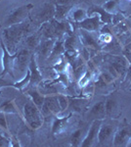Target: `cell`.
<instances>
[{"mask_svg":"<svg viewBox=\"0 0 131 147\" xmlns=\"http://www.w3.org/2000/svg\"><path fill=\"white\" fill-rule=\"evenodd\" d=\"M41 36H42V32L41 30L38 32H34L30 35H28L25 38V44L28 47V49H36L37 46L40 44L41 42Z\"/></svg>","mask_w":131,"mask_h":147,"instance_id":"cell-20","label":"cell"},{"mask_svg":"<svg viewBox=\"0 0 131 147\" xmlns=\"http://www.w3.org/2000/svg\"><path fill=\"white\" fill-rule=\"evenodd\" d=\"M127 147H131V138H130V140L128 141V143H127Z\"/></svg>","mask_w":131,"mask_h":147,"instance_id":"cell-38","label":"cell"},{"mask_svg":"<svg viewBox=\"0 0 131 147\" xmlns=\"http://www.w3.org/2000/svg\"><path fill=\"white\" fill-rule=\"evenodd\" d=\"M127 77H128V79L131 80V66L129 67V69L127 70Z\"/></svg>","mask_w":131,"mask_h":147,"instance_id":"cell-37","label":"cell"},{"mask_svg":"<svg viewBox=\"0 0 131 147\" xmlns=\"http://www.w3.org/2000/svg\"><path fill=\"white\" fill-rule=\"evenodd\" d=\"M27 93L28 94V96L30 97L32 101L37 106V108H38L39 110H41L42 105H43V103H44L45 96L42 95V94L40 93L34 86H30V88L28 89Z\"/></svg>","mask_w":131,"mask_h":147,"instance_id":"cell-19","label":"cell"},{"mask_svg":"<svg viewBox=\"0 0 131 147\" xmlns=\"http://www.w3.org/2000/svg\"><path fill=\"white\" fill-rule=\"evenodd\" d=\"M106 117V110H105V99L100 100L94 104L90 108L89 112L87 113V120L94 121V120H104Z\"/></svg>","mask_w":131,"mask_h":147,"instance_id":"cell-12","label":"cell"},{"mask_svg":"<svg viewBox=\"0 0 131 147\" xmlns=\"http://www.w3.org/2000/svg\"><path fill=\"white\" fill-rule=\"evenodd\" d=\"M78 1V0H55L56 4H60V5H71L73 6V3Z\"/></svg>","mask_w":131,"mask_h":147,"instance_id":"cell-34","label":"cell"},{"mask_svg":"<svg viewBox=\"0 0 131 147\" xmlns=\"http://www.w3.org/2000/svg\"><path fill=\"white\" fill-rule=\"evenodd\" d=\"M131 138V125L124 124L118 127L114 137V146H127Z\"/></svg>","mask_w":131,"mask_h":147,"instance_id":"cell-8","label":"cell"},{"mask_svg":"<svg viewBox=\"0 0 131 147\" xmlns=\"http://www.w3.org/2000/svg\"><path fill=\"white\" fill-rule=\"evenodd\" d=\"M0 111H2L4 113H11V114L18 113V110H17V107L15 103H14V100H9L1 103V105H0Z\"/></svg>","mask_w":131,"mask_h":147,"instance_id":"cell-25","label":"cell"},{"mask_svg":"<svg viewBox=\"0 0 131 147\" xmlns=\"http://www.w3.org/2000/svg\"><path fill=\"white\" fill-rule=\"evenodd\" d=\"M79 37H80V40H81L82 44L86 47V48L98 50V49H100V47H101L99 44V41L97 40L96 37L91 34V32H87V30L80 28Z\"/></svg>","mask_w":131,"mask_h":147,"instance_id":"cell-13","label":"cell"},{"mask_svg":"<svg viewBox=\"0 0 131 147\" xmlns=\"http://www.w3.org/2000/svg\"><path fill=\"white\" fill-rule=\"evenodd\" d=\"M57 99H58V103L59 106H60L61 112H64L69 107V97L63 95V94H59V95H57Z\"/></svg>","mask_w":131,"mask_h":147,"instance_id":"cell-29","label":"cell"},{"mask_svg":"<svg viewBox=\"0 0 131 147\" xmlns=\"http://www.w3.org/2000/svg\"><path fill=\"white\" fill-rule=\"evenodd\" d=\"M118 109V100L115 95H110L105 98V110H106V117H113L114 114Z\"/></svg>","mask_w":131,"mask_h":147,"instance_id":"cell-17","label":"cell"},{"mask_svg":"<svg viewBox=\"0 0 131 147\" xmlns=\"http://www.w3.org/2000/svg\"><path fill=\"white\" fill-rule=\"evenodd\" d=\"M33 9V5L32 3L26 4V5L17 7V8L13 9L6 18L4 19L3 26L5 28H8L10 26L16 25V24H20L26 21L30 15V12Z\"/></svg>","mask_w":131,"mask_h":147,"instance_id":"cell-4","label":"cell"},{"mask_svg":"<svg viewBox=\"0 0 131 147\" xmlns=\"http://www.w3.org/2000/svg\"><path fill=\"white\" fill-rule=\"evenodd\" d=\"M73 6L71 5H60V4H56V12H55V17L54 19L57 21H64L66 15H68L69 12L71 10Z\"/></svg>","mask_w":131,"mask_h":147,"instance_id":"cell-23","label":"cell"},{"mask_svg":"<svg viewBox=\"0 0 131 147\" xmlns=\"http://www.w3.org/2000/svg\"><path fill=\"white\" fill-rule=\"evenodd\" d=\"M0 46L2 48V66H3V70L0 74V78H4V76L9 74L12 76V78H15L14 76V63H15L16 54H11L8 51L7 47L4 43L3 39L0 37Z\"/></svg>","mask_w":131,"mask_h":147,"instance_id":"cell-6","label":"cell"},{"mask_svg":"<svg viewBox=\"0 0 131 147\" xmlns=\"http://www.w3.org/2000/svg\"><path fill=\"white\" fill-rule=\"evenodd\" d=\"M0 127H1L3 130H5L6 132H10L8 127V123H7V119H6V116L5 113L0 111Z\"/></svg>","mask_w":131,"mask_h":147,"instance_id":"cell-31","label":"cell"},{"mask_svg":"<svg viewBox=\"0 0 131 147\" xmlns=\"http://www.w3.org/2000/svg\"><path fill=\"white\" fill-rule=\"evenodd\" d=\"M91 78H92V72L90 70H86L85 73L81 76L79 80H78V85H79L80 87H85L89 84Z\"/></svg>","mask_w":131,"mask_h":147,"instance_id":"cell-28","label":"cell"},{"mask_svg":"<svg viewBox=\"0 0 131 147\" xmlns=\"http://www.w3.org/2000/svg\"><path fill=\"white\" fill-rule=\"evenodd\" d=\"M97 13L100 16L101 21L105 24H111L112 23V14L109 12L105 11L103 7H99V6H92L90 9H88L87 11V15H91V14Z\"/></svg>","mask_w":131,"mask_h":147,"instance_id":"cell-18","label":"cell"},{"mask_svg":"<svg viewBox=\"0 0 131 147\" xmlns=\"http://www.w3.org/2000/svg\"><path fill=\"white\" fill-rule=\"evenodd\" d=\"M116 129H118V124H116V122H114V121L104 122V120L102 121V124L100 125L99 132H98V145L99 146L112 145Z\"/></svg>","mask_w":131,"mask_h":147,"instance_id":"cell-3","label":"cell"},{"mask_svg":"<svg viewBox=\"0 0 131 147\" xmlns=\"http://www.w3.org/2000/svg\"><path fill=\"white\" fill-rule=\"evenodd\" d=\"M101 19H100V16L97 14V15H94L92 17H87L86 19H84L83 21L79 23H75L77 26L81 30H85L87 32H96V30H99L100 26H101Z\"/></svg>","mask_w":131,"mask_h":147,"instance_id":"cell-11","label":"cell"},{"mask_svg":"<svg viewBox=\"0 0 131 147\" xmlns=\"http://www.w3.org/2000/svg\"><path fill=\"white\" fill-rule=\"evenodd\" d=\"M65 53V39L58 37L55 40V43L53 45V49L52 52L49 56L50 60H53V59L57 58V57H60Z\"/></svg>","mask_w":131,"mask_h":147,"instance_id":"cell-21","label":"cell"},{"mask_svg":"<svg viewBox=\"0 0 131 147\" xmlns=\"http://www.w3.org/2000/svg\"><path fill=\"white\" fill-rule=\"evenodd\" d=\"M11 145V140H9L7 137L0 134V147H9Z\"/></svg>","mask_w":131,"mask_h":147,"instance_id":"cell-33","label":"cell"},{"mask_svg":"<svg viewBox=\"0 0 131 147\" xmlns=\"http://www.w3.org/2000/svg\"><path fill=\"white\" fill-rule=\"evenodd\" d=\"M32 23L28 19L20 24H16V25L4 28V30L2 32V36H3V41L8 51L10 53L16 51V47L20 40L32 34Z\"/></svg>","mask_w":131,"mask_h":147,"instance_id":"cell-1","label":"cell"},{"mask_svg":"<svg viewBox=\"0 0 131 147\" xmlns=\"http://www.w3.org/2000/svg\"><path fill=\"white\" fill-rule=\"evenodd\" d=\"M55 40H56V38H44V40H41L40 44L35 49L37 56L40 59L49 58L50 54L52 52V49H53Z\"/></svg>","mask_w":131,"mask_h":147,"instance_id":"cell-14","label":"cell"},{"mask_svg":"<svg viewBox=\"0 0 131 147\" xmlns=\"http://www.w3.org/2000/svg\"><path fill=\"white\" fill-rule=\"evenodd\" d=\"M40 111H41L42 115L45 118L61 112L57 96H45L44 103Z\"/></svg>","mask_w":131,"mask_h":147,"instance_id":"cell-10","label":"cell"},{"mask_svg":"<svg viewBox=\"0 0 131 147\" xmlns=\"http://www.w3.org/2000/svg\"><path fill=\"white\" fill-rule=\"evenodd\" d=\"M28 70L30 72V82L28 87L30 86H36L42 80V76L38 70V66H37L36 60H35V56H32L30 58V62L28 65Z\"/></svg>","mask_w":131,"mask_h":147,"instance_id":"cell-15","label":"cell"},{"mask_svg":"<svg viewBox=\"0 0 131 147\" xmlns=\"http://www.w3.org/2000/svg\"><path fill=\"white\" fill-rule=\"evenodd\" d=\"M14 84H12L11 82L6 80L4 78H0V88L2 87H6V86H13Z\"/></svg>","mask_w":131,"mask_h":147,"instance_id":"cell-35","label":"cell"},{"mask_svg":"<svg viewBox=\"0 0 131 147\" xmlns=\"http://www.w3.org/2000/svg\"><path fill=\"white\" fill-rule=\"evenodd\" d=\"M124 54H125L126 58L128 59V61L131 63V50H130V49H127V50L124 52Z\"/></svg>","mask_w":131,"mask_h":147,"instance_id":"cell-36","label":"cell"},{"mask_svg":"<svg viewBox=\"0 0 131 147\" xmlns=\"http://www.w3.org/2000/svg\"><path fill=\"white\" fill-rule=\"evenodd\" d=\"M24 118L32 129H37L43 124V115L37 106L32 101H28L24 106Z\"/></svg>","mask_w":131,"mask_h":147,"instance_id":"cell-2","label":"cell"},{"mask_svg":"<svg viewBox=\"0 0 131 147\" xmlns=\"http://www.w3.org/2000/svg\"><path fill=\"white\" fill-rule=\"evenodd\" d=\"M55 12H56L55 4L51 3V2L44 3L35 12L34 16H33V21L37 25H43L45 23H48L54 19Z\"/></svg>","mask_w":131,"mask_h":147,"instance_id":"cell-5","label":"cell"},{"mask_svg":"<svg viewBox=\"0 0 131 147\" xmlns=\"http://www.w3.org/2000/svg\"><path fill=\"white\" fill-rule=\"evenodd\" d=\"M86 18H87V11L82 8L75 9V10H73V12H71V19L75 23L81 22V21H83Z\"/></svg>","mask_w":131,"mask_h":147,"instance_id":"cell-26","label":"cell"},{"mask_svg":"<svg viewBox=\"0 0 131 147\" xmlns=\"http://www.w3.org/2000/svg\"><path fill=\"white\" fill-rule=\"evenodd\" d=\"M30 70L28 69V71L26 72L25 78H24L22 80H20V82L14 84L13 86L15 87V88H18L19 90H22V89H24L25 87L28 86V84H30Z\"/></svg>","mask_w":131,"mask_h":147,"instance_id":"cell-27","label":"cell"},{"mask_svg":"<svg viewBox=\"0 0 131 147\" xmlns=\"http://www.w3.org/2000/svg\"><path fill=\"white\" fill-rule=\"evenodd\" d=\"M102 121L103 120L92 121V124L90 125L89 129L87 130L86 136L83 138L80 146L89 147V146H94L98 143V132H99L100 125L102 124Z\"/></svg>","mask_w":131,"mask_h":147,"instance_id":"cell-7","label":"cell"},{"mask_svg":"<svg viewBox=\"0 0 131 147\" xmlns=\"http://www.w3.org/2000/svg\"><path fill=\"white\" fill-rule=\"evenodd\" d=\"M86 105V100H81V99H70L69 98V110L77 111L81 112V110L85 108Z\"/></svg>","mask_w":131,"mask_h":147,"instance_id":"cell-24","label":"cell"},{"mask_svg":"<svg viewBox=\"0 0 131 147\" xmlns=\"http://www.w3.org/2000/svg\"><path fill=\"white\" fill-rule=\"evenodd\" d=\"M53 69L55 71H57V72L59 73H63L66 71L67 69V61H66V57H62L60 62L57 63L56 65H54Z\"/></svg>","mask_w":131,"mask_h":147,"instance_id":"cell-30","label":"cell"},{"mask_svg":"<svg viewBox=\"0 0 131 147\" xmlns=\"http://www.w3.org/2000/svg\"><path fill=\"white\" fill-rule=\"evenodd\" d=\"M71 117V114H70L67 117L63 118H56L54 120L53 124H52V132L56 136V134H60L64 131L69 125V121Z\"/></svg>","mask_w":131,"mask_h":147,"instance_id":"cell-16","label":"cell"},{"mask_svg":"<svg viewBox=\"0 0 131 147\" xmlns=\"http://www.w3.org/2000/svg\"><path fill=\"white\" fill-rule=\"evenodd\" d=\"M0 105H1V102H0Z\"/></svg>","mask_w":131,"mask_h":147,"instance_id":"cell-39","label":"cell"},{"mask_svg":"<svg viewBox=\"0 0 131 147\" xmlns=\"http://www.w3.org/2000/svg\"><path fill=\"white\" fill-rule=\"evenodd\" d=\"M1 1H2V0H0V2H1Z\"/></svg>","mask_w":131,"mask_h":147,"instance_id":"cell-40","label":"cell"},{"mask_svg":"<svg viewBox=\"0 0 131 147\" xmlns=\"http://www.w3.org/2000/svg\"><path fill=\"white\" fill-rule=\"evenodd\" d=\"M30 58H32L30 52L28 48L21 49L16 53L14 69H18L21 72H27L30 62Z\"/></svg>","mask_w":131,"mask_h":147,"instance_id":"cell-9","label":"cell"},{"mask_svg":"<svg viewBox=\"0 0 131 147\" xmlns=\"http://www.w3.org/2000/svg\"><path fill=\"white\" fill-rule=\"evenodd\" d=\"M86 132L87 131H85L84 129H78L77 130H75V131L73 132V134H71V139H70L71 145V146H80L83 138H84L85 136H86Z\"/></svg>","mask_w":131,"mask_h":147,"instance_id":"cell-22","label":"cell"},{"mask_svg":"<svg viewBox=\"0 0 131 147\" xmlns=\"http://www.w3.org/2000/svg\"><path fill=\"white\" fill-rule=\"evenodd\" d=\"M116 7V1L115 0H110V1H107L106 3L103 5V8L105 11L109 12V13H112L113 10Z\"/></svg>","mask_w":131,"mask_h":147,"instance_id":"cell-32","label":"cell"}]
</instances>
